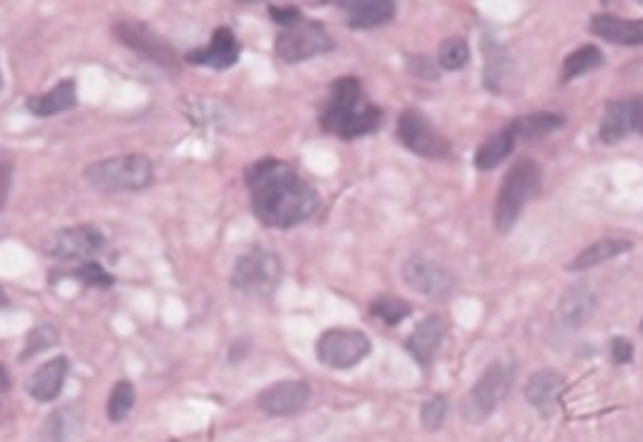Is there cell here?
<instances>
[{"mask_svg": "<svg viewBox=\"0 0 643 442\" xmlns=\"http://www.w3.org/2000/svg\"><path fill=\"white\" fill-rule=\"evenodd\" d=\"M247 186L254 216L264 227H297L317 211V191L279 159L257 161L247 171Z\"/></svg>", "mask_w": 643, "mask_h": 442, "instance_id": "1", "label": "cell"}, {"mask_svg": "<svg viewBox=\"0 0 643 442\" xmlns=\"http://www.w3.org/2000/svg\"><path fill=\"white\" fill-rule=\"evenodd\" d=\"M382 121V111L375 103L365 101L362 86L355 76L337 78L332 83L330 101L322 114V129L337 134L340 139H360V136L377 131Z\"/></svg>", "mask_w": 643, "mask_h": 442, "instance_id": "2", "label": "cell"}, {"mask_svg": "<svg viewBox=\"0 0 643 442\" xmlns=\"http://www.w3.org/2000/svg\"><path fill=\"white\" fill-rule=\"evenodd\" d=\"M83 179L101 194H134L154 184V164L141 154L109 156L88 164Z\"/></svg>", "mask_w": 643, "mask_h": 442, "instance_id": "3", "label": "cell"}, {"mask_svg": "<svg viewBox=\"0 0 643 442\" xmlns=\"http://www.w3.org/2000/svg\"><path fill=\"white\" fill-rule=\"evenodd\" d=\"M538 189H541V169H538V164L530 159L515 161L513 169L505 174L498 199H495V229L503 234L510 232L515 221H518L520 211L538 194Z\"/></svg>", "mask_w": 643, "mask_h": 442, "instance_id": "4", "label": "cell"}, {"mask_svg": "<svg viewBox=\"0 0 643 442\" xmlns=\"http://www.w3.org/2000/svg\"><path fill=\"white\" fill-rule=\"evenodd\" d=\"M510 367L505 362H493L485 367L483 375L478 377L473 387L468 390V395L460 402V412L470 425H483L500 405H503L505 395L510 390Z\"/></svg>", "mask_w": 643, "mask_h": 442, "instance_id": "5", "label": "cell"}, {"mask_svg": "<svg viewBox=\"0 0 643 442\" xmlns=\"http://www.w3.org/2000/svg\"><path fill=\"white\" fill-rule=\"evenodd\" d=\"M282 282V262L267 249H249L234 262L232 287L247 297H269Z\"/></svg>", "mask_w": 643, "mask_h": 442, "instance_id": "6", "label": "cell"}, {"mask_svg": "<svg viewBox=\"0 0 643 442\" xmlns=\"http://www.w3.org/2000/svg\"><path fill=\"white\" fill-rule=\"evenodd\" d=\"M332 48H335V41L327 33V28L319 21H304V18L297 26L284 28L277 36V43H274L277 56L287 63L309 61L314 56L330 53Z\"/></svg>", "mask_w": 643, "mask_h": 442, "instance_id": "7", "label": "cell"}, {"mask_svg": "<svg viewBox=\"0 0 643 442\" xmlns=\"http://www.w3.org/2000/svg\"><path fill=\"white\" fill-rule=\"evenodd\" d=\"M372 352V342L360 329H327L317 342V360L332 370L357 367Z\"/></svg>", "mask_w": 643, "mask_h": 442, "instance_id": "8", "label": "cell"}, {"mask_svg": "<svg viewBox=\"0 0 643 442\" xmlns=\"http://www.w3.org/2000/svg\"><path fill=\"white\" fill-rule=\"evenodd\" d=\"M114 36L119 38V43H124L126 48H131V51L144 56L146 61L156 63V66L169 68V71H174L179 66V56L171 48V43L164 36H159L154 28L146 26V23L126 18V21L116 23Z\"/></svg>", "mask_w": 643, "mask_h": 442, "instance_id": "9", "label": "cell"}, {"mask_svg": "<svg viewBox=\"0 0 643 442\" xmlns=\"http://www.w3.org/2000/svg\"><path fill=\"white\" fill-rule=\"evenodd\" d=\"M106 247V237L101 229L83 224V227H68L51 234L43 244V252L58 262H91L96 254Z\"/></svg>", "mask_w": 643, "mask_h": 442, "instance_id": "10", "label": "cell"}, {"mask_svg": "<svg viewBox=\"0 0 643 442\" xmlns=\"http://www.w3.org/2000/svg\"><path fill=\"white\" fill-rule=\"evenodd\" d=\"M397 139L402 141L407 151L425 156V159H448L450 156V144L445 141V136L438 134L435 126L427 121V116L415 108L402 111L400 119H397Z\"/></svg>", "mask_w": 643, "mask_h": 442, "instance_id": "11", "label": "cell"}, {"mask_svg": "<svg viewBox=\"0 0 643 442\" xmlns=\"http://www.w3.org/2000/svg\"><path fill=\"white\" fill-rule=\"evenodd\" d=\"M402 279L412 292L422 294L430 299H445L453 294L455 277L445 267H440L433 259L422 257V254H412L402 264Z\"/></svg>", "mask_w": 643, "mask_h": 442, "instance_id": "12", "label": "cell"}, {"mask_svg": "<svg viewBox=\"0 0 643 442\" xmlns=\"http://www.w3.org/2000/svg\"><path fill=\"white\" fill-rule=\"evenodd\" d=\"M628 134L643 136V96L621 98L606 106V114L601 121V141L618 144Z\"/></svg>", "mask_w": 643, "mask_h": 442, "instance_id": "13", "label": "cell"}, {"mask_svg": "<svg viewBox=\"0 0 643 442\" xmlns=\"http://www.w3.org/2000/svg\"><path fill=\"white\" fill-rule=\"evenodd\" d=\"M309 395H312V390L304 380H279L269 385L267 390L259 392L257 405L264 415L289 417L307 407Z\"/></svg>", "mask_w": 643, "mask_h": 442, "instance_id": "14", "label": "cell"}, {"mask_svg": "<svg viewBox=\"0 0 643 442\" xmlns=\"http://www.w3.org/2000/svg\"><path fill=\"white\" fill-rule=\"evenodd\" d=\"M445 329H448L445 327V319L438 317V314H430L407 337V352L415 357V362L422 370H427V367L433 365L435 357H438L440 345L445 340Z\"/></svg>", "mask_w": 643, "mask_h": 442, "instance_id": "15", "label": "cell"}, {"mask_svg": "<svg viewBox=\"0 0 643 442\" xmlns=\"http://www.w3.org/2000/svg\"><path fill=\"white\" fill-rule=\"evenodd\" d=\"M563 387H566V380H563L558 372L538 370L528 377L523 392L530 407H535L543 417H553L558 412V402H561Z\"/></svg>", "mask_w": 643, "mask_h": 442, "instance_id": "16", "label": "cell"}, {"mask_svg": "<svg viewBox=\"0 0 643 442\" xmlns=\"http://www.w3.org/2000/svg\"><path fill=\"white\" fill-rule=\"evenodd\" d=\"M239 56H242V46H239L232 28H217L214 36H211L209 46L189 53L186 61L194 63V66H209L217 68V71H224V68H232L239 61Z\"/></svg>", "mask_w": 643, "mask_h": 442, "instance_id": "17", "label": "cell"}, {"mask_svg": "<svg viewBox=\"0 0 643 442\" xmlns=\"http://www.w3.org/2000/svg\"><path fill=\"white\" fill-rule=\"evenodd\" d=\"M596 314V294L586 287V284H576L568 287L561 294L556 307V319L561 327L566 329H581L588 324V319Z\"/></svg>", "mask_w": 643, "mask_h": 442, "instance_id": "18", "label": "cell"}, {"mask_svg": "<svg viewBox=\"0 0 643 442\" xmlns=\"http://www.w3.org/2000/svg\"><path fill=\"white\" fill-rule=\"evenodd\" d=\"M68 357H53L43 362L28 380V395L38 402H53L63 392L68 377Z\"/></svg>", "mask_w": 643, "mask_h": 442, "instance_id": "19", "label": "cell"}, {"mask_svg": "<svg viewBox=\"0 0 643 442\" xmlns=\"http://www.w3.org/2000/svg\"><path fill=\"white\" fill-rule=\"evenodd\" d=\"M347 26L357 31L380 28L395 18V0H347Z\"/></svg>", "mask_w": 643, "mask_h": 442, "instance_id": "20", "label": "cell"}, {"mask_svg": "<svg viewBox=\"0 0 643 442\" xmlns=\"http://www.w3.org/2000/svg\"><path fill=\"white\" fill-rule=\"evenodd\" d=\"M588 31L616 46H643V18L626 21L616 16H593Z\"/></svg>", "mask_w": 643, "mask_h": 442, "instance_id": "21", "label": "cell"}, {"mask_svg": "<svg viewBox=\"0 0 643 442\" xmlns=\"http://www.w3.org/2000/svg\"><path fill=\"white\" fill-rule=\"evenodd\" d=\"M83 407L78 402L58 407L43 427V442H78L83 435Z\"/></svg>", "mask_w": 643, "mask_h": 442, "instance_id": "22", "label": "cell"}, {"mask_svg": "<svg viewBox=\"0 0 643 442\" xmlns=\"http://www.w3.org/2000/svg\"><path fill=\"white\" fill-rule=\"evenodd\" d=\"M76 103H78L76 83H73L71 78H63V81L56 83L48 93L28 98V111H31L33 116H43V119H48V116L66 114V111L76 108Z\"/></svg>", "mask_w": 643, "mask_h": 442, "instance_id": "23", "label": "cell"}, {"mask_svg": "<svg viewBox=\"0 0 643 442\" xmlns=\"http://www.w3.org/2000/svg\"><path fill=\"white\" fill-rule=\"evenodd\" d=\"M631 249L633 242H628V239H598L591 247L583 249V252L568 264V269H571V272H586V269L598 267V264L603 262H611V259L621 257V254L631 252Z\"/></svg>", "mask_w": 643, "mask_h": 442, "instance_id": "24", "label": "cell"}, {"mask_svg": "<svg viewBox=\"0 0 643 442\" xmlns=\"http://www.w3.org/2000/svg\"><path fill=\"white\" fill-rule=\"evenodd\" d=\"M563 124H566V119H563L561 114L538 111V114L520 116V119H515L513 124H508V126L513 129L515 139L518 141H535V139H543V136L553 134V131H558Z\"/></svg>", "mask_w": 643, "mask_h": 442, "instance_id": "25", "label": "cell"}, {"mask_svg": "<svg viewBox=\"0 0 643 442\" xmlns=\"http://www.w3.org/2000/svg\"><path fill=\"white\" fill-rule=\"evenodd\" d=\"M515 141L518 139H515L513 129H510V126H505L503 131H498L495 136H490V139L480 146L478 154H475V166H478L480 171H490V169H495V166H500L510 154H513Z\"/></svg>", "mask_w": 643, "mask_h": 442, "instance_id": "26", "label": "cell"}, {"mask_svg": "<svg viewBox=\"0 0 643 442\" xmlns=\"http://www.w3.org/2000/svg\"><path fill=\"white\" fill-rule=\"evenodd\" d=\"M598 66H603V53L598 46H581L578 51H573L571 56L563 61V81H576V78L586 76V73L596 71Z\"/></svg>", "mask_w": 643, "mask_h": 442, "instance_id": "27", "label": "cell"}, {"mask_svg": "<svg viewBox=\"0 0 643 442\" xmlns=\"http://www.w3.org/2000/svg\"><path fill=\"white\" fill-rule=\"evenodd\" d=\"M370 314L380 319L382 324H387V327H397L402 319L410 317L412 307L400 297H377L372 299Z\"/></svg>", "mask_w": 643, "mask_h": 442, "instance_id": "28", "label": "cell"}, {"mask_svg": "<svg viewBox=\"0 0 643 442\" xmlns=\"http://www.w3.org/2000/svg\"><path fill=\"white\" fill-rule=\"evenodd\" d=\"M136 402V390L129 380H119L114 385L109 395V405H106V412H109L111 422H124L126 417L131 415Z\"/></svg>", "mask_w": 643, "mask_h": 442, "instance_id": "29", "label": "cell"}, {"mask_svg": "<svg viewBox=\"0 0 643 442\" xmlns=\"http://www.w3.org/2000/svg\"><path fill=\"white\" fill-rule=\"evenodd\" d=\"M468 61H470V48L465 38L455 36V38H445V41L440 43V51H438L440 68H445V71H460V68L468 66Z\"/></svg>", "mask_w": 643, "mask_h": 442, "instance_id": "30", "label": "cell"}, {"mask_svg": "<svg viewBox=\"0 0 643 442\" xmlns=\"http://www.w3.org/2000/svg\"><path fill=\"white\" fill-rule=\"evenodd\" d=\"M58 342V329L53 327V324H41V327H36L28 335L26 340V350H23V360H28V357H36L41 355V352H46L48 347H53Z\"/></svg>", "mask_w": 643, "mask_h": 442, "instance_id": "31", "label": "cell"}, {"mask_svg": "<svg viewBox=\"0 0 643 442\" xmlns=\"http://www.w3.org/2000/svg\"><path fill=\"white\" fill-rule=\"evenodd\" d=\"M445 415H448V400H445V395H435V397H430V400L422 402L420 422L425 430H430V432L440 430L445 422Z\"/></svg>", "mask_w": 643, "mask_h": 442, "instance_id": "32", "label": "cell"}, {"mask_svg": "<svg viewBox=\"0 0 643 442\" xmlns=\"http://www.w3.org/2000/svg\"><path fill=\"white\" fill-rule=\"evenodd\" d=\"M73 274H76L78 279H83L86 284H91V287H111V284H114V277H111L98 262H83Z\"/></svg>", "mask_w": 643, "mask_h": 442, "instance_id": "33", "label": "cell"}, {"mask_svg": "<svg viewBox=\"0 0 643 442\" xmlns=\"http://www.w3.org/2000/svg\"><path fill=\"white\" fill-rule=\"evenodd\" d=\"M13 184V161L8 156L0 154V211L6 209L8 194H11Z\"/></svg>", "mask_w": 643, "mask_h": 442, "instance_id": "34", "label": "cell"}, {"mask_svg": "<svg viewBox=\"0 0 643 442\" xmlns=\"http://www.w3.org/2000/svg\"><path fill=\"white\" fill-rule=\"evenodd\" d=\"M611 360L616 365H628L633 360V342L626 337H613L611 340Z\"/></svg>", "mask_w": 643, "mask_h": 442, "instance_id": "35", "label": "cell"}, {"mask_svg": "<svg viewBox=\"0 0 643 442\" xmlns=\"http://www.w3.org/2000/svg\"><path fill=\"white\" fill-rule=\"evenodd\" d=\"M269 16H272L274 23H279V26H284V28L297 26V23L302 21V13H299L297 8H292V6H284V8L272 6V8H269Z\"/></svg>", "mask_w": 643, "mask_h": 442, "instance_id": "36", "label": "cell"}, {"mask_svg": "<svg viewBox=\"0 0 643 442\" xmlns=\"http://www.w3.org/2000/svg\"><path fill=\"white\" fill-rule=\"evenodd\" d=\"M11 390V375H8V370L3 365H0V392H8Z\"/></svg>", "mask_w": 643, "mask_h": 442, "instance_id": "37", "label": "cell"}, {"mask_svg": "<svg viewBox=\"0 0 643 442\" xmlns=\"http://www.w3.org/2000/svg\"><path fill=\"white\" fill-rule=\"evenodd\" d=\"M8 304H11V299H8V294L3 292V287H0V309H6Z\"/></svg>", "mask_w": 643, "mask_h": 442, "instance_id": "38", "label": "cell"}, {"mask_svg": "<svg viewBox=\"0 0 643 442\" xmlns=\"http://www.w3.org/2000/svg\"><path fill=\"white\" fill-rule=\"evenodd\" d=\"M237 3H244V6H257V3H267V0H237Z\"/></svg>", "mask_w": 643, "mask_h": 442, "instance_id": "39", "label": "cell"}, {"mask_svg": "<svg viewBox=\"0 0 643 442\" xmlns=\"http://www.w3.org/2000/svg\"><path fill=\"white\" fill-rule=\"evenodd\" d=\"M0 86H3V71H0Z\"/></svg>", "mask_w": 643, "mask_h": 442, "instance_id": "40", "label": "cell"}, {"mask_svg": "<svg viewBox=\"0 0 643 442\" xmlns=\"http://www.w3.org/2000/svg\"><path fill=\"white\" fill-rule=\"evenodd\" d=\"M641 335H643V319H641Z\"/></svg>", "mask_w": 643, "mask_h": 442, "instance_id": "41", "label": "cell"}, {"mask_svg": "<svg viewBox=\"0 0 643 442\" xmlns=\"http://www.w3.org/2000/svg\"><path fill=\"white\" fill-rule=\"evenodd\" d=\"M322 3H330V0H322Z\"/></svg>", "mask_w": 643, "mask_h": 442, "instance_id": "42", "label": "cell"}, {"mask_svg": "<svg viewBox=\"0 0 643 442\" xmlns=\"http://www.w3.org/2000/svg\"><path fill=\"white\" fill-rule=\"evenodd\" d=\"M638 3H641V6H643V0H638Z\"/></svg>", "mask_w": 643, "mask_h": 442, "instance_id": "43", "label": "cell"}]
</instances>
